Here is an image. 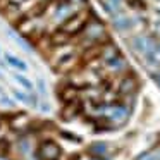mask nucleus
I'll return each mask as SVG.
<instances>
[{"label": "nucleus", "instance_id": "1", "mask_svg": "<svg viewBox=\"0 0 160 160\" xmlns=\"http://www.w3.org/2000/svg\"><path fill=\"white\" fill-rule=\"evenodd\" d=\"M36 155H38L40 160H60V157H62V148H60L59 143H55L53 139H45L43 143L38 145Z\"/></svg>", "mask_w": 160, "mask_h": 160}, {"label": "nucleus", "instance_id": "2", "mask_svg": "<svg viewBox=\"0 0 160 160\" xmlns=\"http://www.w3.org/2000/svg\"><path fill=\"white\" fill-rule=\"evenodd\" d=\"M157 42H158V38H155L153 35H134L129 43H131V48L134 50L136 53L145 55L146 52L155 48Z\"/></svg>", "mask_w": 160, "mask_h": 160}, {"label": "nucleus", "instance_id": "3", "mask_svg": "<svg viewBox=\"0 0 160 160\" xmlns=\"http://www.w3.org/2000/svg\"><path fill=\"white\" fill-rule=\"evenodd\" d=\"M112 26L117 33H129L136 28V19L124 12H117L112 16Z\"/></svg>", "mask_w": 160, "mask_h": 160}, {"label": "nucleus", "instance_id": "4", "mask_svg": "<svg viewBox=\"0 0 160 160\" xmlns=\"http://www.w3.org/2000/svg\"><path fill=\"white\" fill-rule=\"evenodd\" d=\"M11 95L14 97L16 102L26 105V107H36V105H38V100H40L38 95H36L35 91L29 93V91H22V90H19V88H12Z\"/></svg>", "mask_w": 160, "mask_h": 160}, {"label": "nucleus", "instance_id": "5", "mask_svg": "<svg viewBox=\"0 0 160 160\" xmlns=\"http://www.w3.org/2000/svg\"><path fill=\"white\" fill-rule=\"evenodd\" d=\"M4 60L7 62L9 67H12V69L18 71V72H28V71H29V66H28V64H26L22 59H19L18 55L11 53V52H5V53H4Z\"/></svg>", "mask_w": 160, "mask_h": 160}, {"label": "nucleus", "instance_id": "6", "mask_svg": "<svg viewBox=\"0 0 160 160\" xmlns=\"http://www.w3.org/2000/svg\"><path fill=\"white\" fill-rule=\"evenodd\" d=\"M12 79H14L24 91H29V93H31V91H35V83H33V81L29 79L28 76H24L22 72L14 71V72H12Z\"/></svg>", "mask_w": 160, "mask_h": 160}, {"label": "nucleus", "instance_id": "7", "mask_svg": "<svg viewBox=\"0 0 160 160\" xmlns=\"http://www.w3.org/2000/svg\"><path fill=\"white\" fill-rule=\"evenodd\" d=\"M122 2L124 0H102V5L107 14L114 16L117 12H122Z\"/></svg>", "mask_w": 160, "mask_h": 160}, {"label": "nucleus", "instance_id": "8", "mask_svg": "<svg viewBox=\"0 0 160 160\" xmlns=\"http://www.w3.org/2000/svg\"><path fill=\"white\" fill-rule=\"evenodd\" d=\"M36 86H38V93L42 95L43 98H45L47 95H48V91H47V83H45V79H43V78H40V79H38Z\"/></svg>", "mask_w": 160, "mask_h": 160}, {"label": "nucleus", "instance_id": "9", "mask_svg": "<svg viewBox=\"0 0 160 160\" xmlns=\"http://www.w3.org/2000/svg\"><path fill=\"white\" fill-rule=\"evenodd\" d=\"M36 107H38V110L43 112V114H48V112L52 110L50 103H48V102H45V100H38V105H36Z\"/></svg>", "mask_w": 160, "mask_h": 160}, {"label": "nucleus", "instance_id": "10", "mask_svg": "<svg viewBox=\"0 0 160 160\" xmlns=\"http://www.w3.org/2000/svg\"><path fill=\"white\" fill-rule=\"evenodd\" d=\"M152 79L157 83V86L160 88V71H153L152 72Z\"/></svg>", "mask_w": 160, "mask_h": 160}, {"label": "nucleus", "instance_id": "11", "mask_svg": "<svg viewBox=\"0 0 160 160\" xmlns=\"http://www.w3.org/2000/svg\"><path fill=\"white\" fill-rule=\"evenodd\" d=\"M0 160H9V158H7L5 155H2V153H0Z\"/></svg>", "mask_w": 160, "mask_h": 160}, {"label": "nucleus", "instance_id": "12", "mask_svg": "<svg viewBox=\"0 0 160 160\" xmlns=\"http://www.w3.org/2000/svg\"><path fill=\"white\" fill-rule=\"evenodd\" d=\"M0 81H4V72L0 71Z\"/></svg>", "mask_w": 160, "mask_h": 160}, {"label": "nucleus", "instance_id": "13", "mask_svg": "<svg viewBox=\"0 0 160 160\" xmlns=\"http://www.w3.org/2000/svg\"><path fill=\"white\" fill-rule=\"evenodd\" d=\"M2 55H4V53H2V47H0V59H2Z\"/></svg>", "mask_w": 160, "mask_h": 160}]
</instances>
